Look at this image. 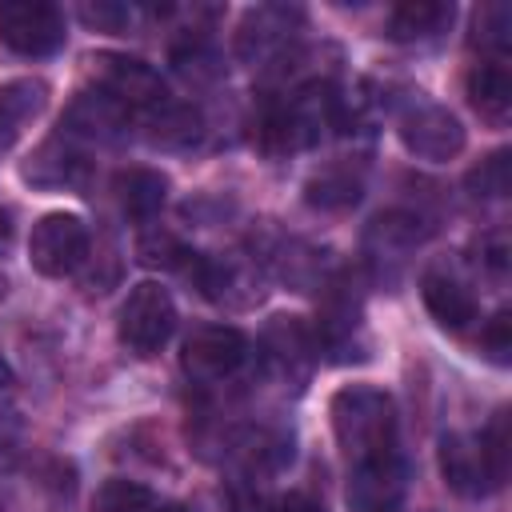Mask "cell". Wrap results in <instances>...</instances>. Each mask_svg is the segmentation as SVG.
I'll use <instances>...</instances> for the list:
<instances>
[{
    "instance_id": "22",
    "label": "cell",
    "mask_w": 512,
    "mask_h": 512,
    "mask_svg": "<svg viewBox=\"0 0 512 512\" xmlns=\"http://www.w3.org/2000/svg\"><path fill=\"white\" fill-rule=\"evenodd\" d=\"M508 40H512V8L508 4H484L476 12L472 44L480 48V56H508Z\"/></svg>"
},
{
    "instance_id": "30",
    "label": "cell",
    "mask_w": 512,
    "mask_h": 512,
    "mask_svg": "<svg viewBox=\"0 0 512 512\" xmlns=\"http://www.w3.org/2000/svg\"><path fill=\"white\" fill-rule=\"evenodd\" d=\"M0 512H4V504H0Z\"/></svg>"
},
{
    "instance_id": "16",
    "label": "cell",
    "mask_w": 512,
    "mask_h": 512,
    "mask_svg": "<svg viewBox=\"0 0 512 512\" xmlns=\"http://www.w3.org/2000/svg\"><path fill=\"white\" fill-rule=\"evenodd\" d=\"M164 196H168V180L152 168H128L116 176V200L132 220H152L164 208Z\"/></svg>"
},
{
    "instance_id": "13",
    "label": "cell",
    "mask_w": 512,
    "mask_h": 512,
    "mask_svg": "<svg viewBox=\"0 0 512 512\" xmlns=\"http://www.w3.org/2000/svg\"><path fill=\"white\" fill-rule=\"evenodd\" d=\"M420 296H424V308L432 312V320L448 332H460L476 320V296L448 272H424Z\"/></svg>"
},
{
    "instance_id": "21",
    "label": "cell",
    "mask_w": 512,
    "mask_h": 512,
    "mask_svg": "<svg viewBox=\"0 0 512 512\" xmlns=\"http://www.w3.org/2000/svg\"><path fill=\"white\" fill-rule=\"evenodd\" d=\"M268 356L272 364L284 372V376H304L308 372V360H312V336L304 324L296 320H276L268 328Z\"/></svg>"
},
{
    "instance_id": "1",
    "label": "cell",
    "mask_w": 512,
    "mask_h": 512,
    "mask_svg": "<svg viewBox=\"0 0 512 512\" xmlns=\"http://www.w3.org/2000/svg\"><path fill=\"white\" fill-rule=\"evenodd\" d=\"M336 444L348 460V472L388 464L400 456V436H396V404L384 388L372 384H348L332 396L328 404Z\"/></svg>"
},
{
    "instance_id": "24",
    "label": "cell",
    "mask_w": 512,
    "mask_h": 512,
    "mask_svg": "<svg viewBox=\"0 0 512 512\" xmlns=\"http://www.w3.org/2000/svg\"><path fill=\"white\" fill-rule=\"evenodd\" d=\"M80 20L96 32H124L132 24V8L128 4H112V0H100V4H80Z\"/></svg>"
},
{
    "instance_id": "3",
    "label": "cell",
    "mask_w": 512,
    "mask_h": 512,
    "mask_svg": "<svg viewBox=\"0 0 512 512\" xmlns=\"http://www.w3.org/2000/svg\"><path fill=\"white\" fill-rule=\"evenodd\" d=\"M340 124V96L328 84H300L280 104L268 108L260 140L268 152H300L328 136Z\"/></svg>"
},
{
    "instance_id": "19",
    "label": "cell",
    "mask_w": 512,
    "mask_h": 512,
    "mask_svg": "<svg viewBox=\"0 0 512 512\" xmlns=\"http://www.w3.org/2000/svg\"><path fill=\"white\" fill-rule=\"evenodd\" d=\"M80 152L72 148V136H52L36 156H32V164L24 168V176L32 180V184H48V188H56V184H72L76 180V172H80Z\"/></svg>"
},
{
    "instance_id": "8",
    "label": "cell",
    "mask_w": 512,
    "mask_h": 512,
    "mask_svg": "<svg viewBox=\"0 0 512 512\" xmlns=\"http://www.w3.org/2000/svg\"><path fill=\"white\" fill-rule=\"evenodd\" d=\"M248 360V340L240 328L232 324H204L184 340L180 364L188 372V380L196 384H220L228 376H236Z\"/></svg>"
},
{
    "instance_id": "7",
    "label": "cell",
    "mask_w": 512,
    "mask_h": 512,
    "mask_svg": "<svg viewBox=\"0 0 512 512\" xmlns=\"http://www.w3.org/2000/svg\"><path fill=\"white\" fill-rule=\"evenodd\" d=\"M96 92H104L112 104H120L128 116H148L168 100V88L156 68L132 56H96L92 60Z\"/></svg>"
},
{
    "instance_id": "29",
    "label": "cell",
    "mask_w": 512,
    "mask_h": 512,
    "mask_svg": "<svg viewBox=\"0 0 512 512\" xmlns=\"http://www.w3.org/2000/svg\"><path fill=\"white\" fill-rule=\"evenodd\" d=\"M8 236H12V224H8V216L0 212V252H4V244H8Z\"/></svg>"
},
{
    "instance_id": "4",
    "label": "cell",
    "mask_w": 512,
    "mask_h": 512,
    "mask_svg": "<svg viewBox=\"0 0 512 512\" xmlns=\"http://www.w3.org/2000/svg\"><path fill=\"white\" fill-rule=\"evenodd\" d=\"M116 332H120V344L136 356H156L172 332H176V304L168 296L164 284L156 280H140L128 300L120 304V320H116Z\"/></svg>"
},
{
    "instance_id": "9",
    "label": "cell",
    "mask_w": 512,
    "mask_h": 512,
    "mask_svg": "<svg viewBox=\"0 0 512 512\" xmlns=\"http://www.w3.org/2000/svg\"><path fill=\"white\" fill-rule=\"evenodd\" d=\"M64 36V12L56 4L24 0L0 8V44L12 48L16 56H52L64 48Z\"/></svg>"
},
{
    "instance_id": "17",
    "label": "cell",
    "mask_w": 512,
    "mask_h": 512,
    "mask_svg": "<svg viewBox=\"0 0 512 512\" xmlns=\"http://www.w3.org/2000/svg\"><path fill=\"white\" fill-rule=\"evenodd\" d=\"M92 512H188L184 504L136 484V480H104L96 488V500H92Z\"/></svg>"
},
{
    "instance_id": "14",
    "label": "cell",
    "mask_w": 512,
    "mask_h": 512,
    "mask_svg": "<svg viewBox=\"0 0 512 512\" xmlns=\"http://www.w3.org/2000/svg\"><path fill=\"white\" fill-rule=\"evenodd\" d=\"M456 8L444 0H404L388 12V36L400 44H420V40H436L440 32H448Z\"/></svg>"
},
{
    "instance_id": "27",
    "label": "cell",
    "mask_w": 512,
    "mask_h": 512,
    "mask_svg": "<svg viewBox=\"0 0 512 512\" xmlns=\"http://www.w3.org/2000/svg\"><path fill=\"white\" fill-rule=\"evenodd\" d=\"M268 512H324V508H320L312 496H304V492H288V496L272 500Z\"/></svg>"
},
{
    "instance_id": "23",
    "label": "cell",
    "mask_w": 512,
    "mask_h": 512,
    "mask_svg": "<svg viewBox=\"0 0 512 512\" xmlns=\"http://www.w3.org/2000/svg\"><path fill=\"white\" fill-rule=\"evenodd\" d=\"M468 188L476 196H504L508 192V152H492L488 160H480V168H472Z\"/></svg>"
},
{
    "instance_id": "12",
    "label": "cell",
    "mask_w": 512,
    "mask_h": 512,
    "mask_svg": "<svg viewBox=\"0 0 512 512\" xmlns=\"http://www.w3.org/2000/svg\"><path fill=\"white\" fill-rule=\"evenodd\" d=\"M468 100L488 124H504L512 112V72L508 56H480L468 72Z\"/></svg>"
},
{
    "instance_id": "25",
    "label": "cell",
    "mask_w": 512,
    "mask_h": 512,
    "mask_svg": "<svg viewBox=\"0 0 512 512\" xmlns=\"http://www.w3.org/2000/svg\"><path fill=\"white\" fill-rule=\"evenodd\" d=\"M512 320H508V312H496L484 328H480V348L496 360V364H508V352H512Z\"/></svg>"
},
{
    "instance_id": "20",
    "label": "cell",
    "mask_w": 512,
    "mask_h": 512,
    "mask_svg": "<svg viewBox=\"0 0 512 512\" xmlns=\"http://www.w3.org/2000/svg\"><path fill=\"white\" fill-rule=\"evenodd\" d=\"M140 120H144L148 136H152L156 144H168V148L192 144V140L200 136V112L188 108V104H176L172 96H168L160 108H152L148 116H140Z\"/></svg>"
},
{
    "instance_id": "10",
    "label": "cell",
    "mask_w": 512,
    "mask_h": 512,
    "mask_svg": "<svg viewBox=\"0 0 512 512\" xmlns=\"http://www.w3.org/2000/svg\"><path fill=\"white\" fill-rule=\"evenodd\" d=\"M296 24H300V12L296 8H284V4L252 8L244 16V24H240V56L252 60V64L280 60L284 52H292Z\"/></svg>"
},
{
    "instance_id": "11",
    "label": "cell",
    "mask_w": 512,
    "mask_h": 512,
    "mask_svg": "<svg viewBox=\"0 0 512 512\" xmlns=\"http://www.w3.org/2000/svg\"><path fill=\"white\" fill-rule=\"evenodd\" d=\"M404 484H408L404 456H396L388 464L356 468V472H348V504H352V512H396Z\"/></svg>"
},
{
    "instance_id": "15",
    "label": "cell",
    "mask_w": 512,
    "mask_h": 512,
    "mask_svg": "<svg viewBox=\"0 0 512 512\" xmlns=\"http://www.w3.org/2000/svg\"><path fill=\"white\" fill-rule=\"evenodd\" d=\"M48 104V88L40 80H12L0 88V148H8Z\"/></svg>"
},
{
    "instance_id": "5",
    "label": "cell",
    "mask_w": 512,
    "mask_h": 512,
    "mask_svg": "<svg viewBox=\"0 0 512 512\" xmlns=\"http://www.w3.org/2000/svg\"><path fill=\"white\" fill-rule=\"evenodd\" d=\"M396 132H400L404 148L412 156H420V160H452V156L464 152V128H460V120L444 104H436V100H428L420 92L400 104Z\"/></svg>"
},
{
    "instance_id": "18",
    "label": "cell",
    "mask_w": 512,
    "mask_h": 512,
    "mask_svg": "<svg viewBox=\"0 0 512 512\" xmlns=\"http://www.w3.org/2000/svg\"><path fill=\"white\" fill-rule=\"evenodd\" d=\"M360 192H364V176H360V168H352V164H328V168H320V172L308 180L304 200H308L312 208H328V212H336V208L356 204Z\"/></svg>"
},
{
    "instance_id": "28",
    "label": "cell",
    "mask_w": 512,
    "mask_h": 512,
    "mask_svg": "<svg viewBox=\"0 0 512 512\" xmlns=\"http://www.w3.org/2000/svg\"><path fill=\"white\" fill-rule=\"evenodd\" d=\"M12 384H16V376H12V368L0 360V396H8V392H12Z\"/></svg>"
},
{
    "instance_id": "6",
    "label": "cell",
    "mask_w": 512,
    "mask_h": 512,
    "mask_svg": "<svg viewBox=\"0 0 512 512\" xmlns=\"http://www.w3.org/2000/svg\"><path fill=\"white\" fill-rule=\"evenodd\" d=\"M88 256V224L76 212H48L32 224L28 260L40 276L60 280L72 276Z\"/></svg>"
},
{
    "instance_id": "2",
    "label": "cell",
    "mask_w": 512,
    "mask_h": 512,
    "mask_svg": "<svg viewBox=\"0 0 512 512\" xmlns=\"http://www.w3.org/2000/svg\"><path fill=\"white\" fill-rule=\"evenodd\" d=\"M440 476L456 496L480 500L508 480V408L480 432H452L440 440Z\"/></svg>"
},
{
    "instance_id": "26",
    "label": "cell",
    "mask_w": 512,
    "mask_h": 512,
    "mask_svg": "<svg viewBox=\"0 0 512 512\" xmlns=\"http://www.w3.org/2000/svg\"><path fill=\"white\" fill-rule=\"evenodd\" d=\"M16 460H20V428L8 416H0V472H12Z\"/></svg>"
}]
</instances>
